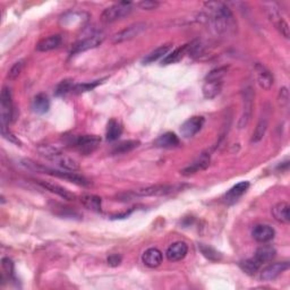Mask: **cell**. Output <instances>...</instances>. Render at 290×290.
Here are the masks:
<instances>
[{
	"label": "cell",
	"mask_w": 290,
	"mask_h": 290,
	"mask_svg": "<svg viewBox=\"0 0 290 290\" xmlns=\"http://www.w3.org/2000/svg\"><path fill=\"white\" fill-rule=\"evenodd\" d=\"M204 13H202L201 16L215 33L225 34L235 27L233 13L226 3L209 1L204 3Z\"/></svg>",
	"instance_id": "obj_1"
},
{
	"label": "cell",
	"mask_w": 290,
	"mask_h": 290,
	"mask_svg": "<svg viewBox=\"0 0 290 290\" xmlns=\"http://www.w3.org/2000/svg\"><path fill=\"white\" fill-rule=\"evenodd\" d=\"M21 166L24 167L25 169H28V170L35 171V172H41V174H47L50 176H53V177H58L60 179H65V181L71 182L73 184H76V185L79 186H87L89 185V182L85 177L76 174L75 171H68V170H57V169H51L42 166V164L36 163L32 160H22Z\"/></svg>",
	"instance_id": "obj_2"
},
{
	"label": "cell",
	"mask_w": 290,
	"mask_h": 290,
	"mask_svg": "<svg viewBox=\"0 0 290 290\" xmlns=\"http://www.w3.org/2000/svg\"><path fill=\"white\" fill-rule=\"evenodd\" d=\"M133 10L131 2L122 1L105 8L101 14V21L105 23H113V22L122 20V18L130 15Z\"/></svg>",
	"instance_id": "obj_3"
},
{
	"label": "cell",
	"mask_w": 290,
	"mask_h": 290,
	"mask_svg": "<svg viewBox=\"0 0 290 290\" xmlns=\"http://www.w3.org/2000/svg\"><path fill=\"white\" fill-rule=\"evenodd\" d=\"M253 108H254V91L251 85H247L243 90V110H241L239 122H238L239 130L247 127V125L251 122Z\"/></svg>",
	"instance_id": "obj_4"
},
{
	"label": "cell",
	"mask_w": 290,
	"mask_h": 290,
	"mask_svg": "<svg viewBox=\"0 0 290 290\" xmlns=\"http://www.w3.org/2000/svg\"><path fill=\"white\" fill-rule=\"evenodd\" d=\"M13 118V101L12 92L9 87H3L0 95V125L2 128H7Z\"/></svg>",
	"instance_id": "obj_5"
},
{
	"label": "cell",
	"mask_w": 290,
	"mask_h": 290,
	"mask_svg": "<svg viewBox=\"0 0 290 290\" xmlns=\"http://www.w3.org/2000/svg\"><path fill=\"white\" fill-rule=\"evenodd\" d=\"M101 138L97 135H82V136L72 137L69 145L74 146L79 152L84 154H89L93 152L98 145L100 144Z\"/></svg>",
	"instance_id": "obj_6"
},
{
	"label": "cell",
	"mask_w": 290,
	"mask_h": 290,
	"mask_svg": "<svg viewBox=\"0 0 290 290\" xmlns=\"http://www.w3.org/2000/svg\"><path fill=\"white\" fill-rule=\"evenodd\" d=\"M148 25L145 23H134L124 28L118 33H116L115 35L112 36V42L113 43H123L126 41H130V40H133L137 38L138 35H141L143 32L146 30Z\"/></svg>",
	"instance_id": "obj_7"
},
{
	"label": "cell",
	"mask_w": 290,
	"mask_h": 290,
	"mask_svg": "<svg viewBox=\"0 0 290 290\" xmlns=\"http://www.w3.org/2000/svg\"><path fill=\"white\" fill-rule=\"evenodd\" d=\"M105 34L101 32L94 33V34L89 35L87 38L80 40V41L76 42L74 46H73L72 49V54L74 53H84V51L90 50V49H94L101 45L102 42L105 41Z\"/></svg>",
	"instance_id": "obj_8"
},
{
	"label": "cell",
	"mask_w": 290,
	"mask_h": 290,
	"mask_svg": "<svg viewBox=\"0 0 290 290\" xmlns=\"http://www.w3.org/2000/svg\"><path fill=\"white\" fill-rule=\"evenodd\" d=\"M289 269V262H277L264 267L261 272V280L272 281Z\"/></svg>",
	"instance_id": "obj_9"
},
{
	"label": "cell",
	"mask_w": 290,
	"mask_h": 290,
	"mask_svg": "<svg viewBox=\"0 0 290 290\" xmlns=\"http://www.w3.org/2000/svg\"><path fill=\"white\" fill-rule=\"evenodd\" d=\"M203 125H204L203 117H200V116L192 117V118L186 120V122L182 125L181 133L183 136L186 138L193 137L194 135H196L202 130Z\"/></svg>",
	"instance_id": "obj_10"
},
{
	"label": "cell",
	"mask_w": 290,
	"mask_h": 290,
	"mask_svg": "<svg viewBox=\"0 0 290 290\" xmlns=\"http://www.w3.org/2000/svg\"><path fill=\"white\" fill-rule=\"evenodd\" d=\"M175 187L170 185H154L144 187V188H139L134 190L133 194L136 196H162L167 194L174 192Z\"/></svg>",
	"instance_id": "obj_11"
},
{
	"label": "cell",
	"mask_w": 290,
	"mask_h": 290,
	"mask_svg": "<svg viewBox=\"0 0 290 290\" xmlns=\"http://www.w3.org/2000/svg\"><path fill=\"white\" fill-rule=\"evenodd\" d=\"M210 164V154L209 153H202L201 156L197 158V159L194 161V162L185 169H183L182 174L184 176H189L193 174H196V172L205 170Z\"/></svg>",
	"instance_id": "obj_12"
},
{
	"label": "cell",
	"mask_w": 290,
	"mask_h": 290,
	"mask_svg": "<svg viewBox=\"0 0 290 290\" xmlns=\"http://www.w3.org/2000/svg\"><path fill=\"white\" fill-rule=\"evenodd\" d=\"M35 182L38 183L40 186L43 187L45 189L49 190V192H51V193H54L56 195L60 196L61 199H64L66 201H74L76 199V196L74 195V194L71 193L66 188H64V187L57 185V184L46 182V181H35Z\"/></svg>",
	"instance_id": "obj_13"
},
{
	"label": "cell",
	"mask_w": 290,
	"mask_h": 290,
	"mask_svg": "<svg viewBox=\"0 0 290 290\" xmlns=\"http://www.w3.org/2000/svg\"><path fill=\"white\" fill-rule=\"evenodd\" d=\"M188 252V247L185 243L183 241H177L170 245L166 252V256L169 261L171 262H177V261L183 260L187 255Z\"/></svg>",
	"instance_id": "obj_14"
},
{
	"label": "cell",
	"mask_w": 290,
	"mask_h": 290,
	"mask_svg": "<svg viewBox=\"0 0 290 290\" xmlns=\"http://www.w3.org/2000/svg\"><path fill=\"white\" fill-rule=\"evenodd\" d=\"M253 237L259 243H267L274 238L275 231L272 227L267 225H258L253 229Z\"/></svg>",
	"instance_id": "obj_15"
},
{
	"label": "cell",
	"mask_w": 290,
	"mask_h": 290,
	"mask_svg": "<svg viewBox=\"0 0 290 290\" xmlns=\"http://www.w3.org/2000/svg\"><path fill=\"white\" fill-rule=\"evenodd\" d=\"M162 253L158 248H149L142 256L143 263L148 267H151V269L160 266L161 263H162Z\"/></svg>",
	"instance_id": "obj_16"
},
{
	"label": "cell",
	"mask_w": 290,
	"mask_h": 290,
	"mask_svg": "<svg viewBox=\"0 0 290 290\" xmlns=\"http://www.w3.org/2000/svg\"><path fill=\"white\" fill-rule=\"evenodd\" d=\"M256 75H258V83L263 90H270L273 85V76L269 69L264 66L258 64L255 66Z\"/></svg>",
	"instance_id": "obj_17"
},
{
	"label": "cell",
	"mask_w": 290,
	"mask_h": 290,
	"mask_svg": "<svg viewBox=\"0 0 290 290\" xmlns=\"http://www.w3.org/2000/svg\"><path fill=\"white\" fill-rule=\"evenodd\" d=\"M248 187H249L248 182H241V183H238L237 185H235L233 188H230L226 194L225 200L227 203L231 204L238 201V199H240V197L246 193V190L248 189Z\"/></svg>",
	"instance_id": "obj_18"
},
{
	"label": "cell",
	"mask_w": 290,
	"mask_h": 290,
	"mask_svg": "<svg viewBox=\"0 0 290 290\" xmlns=\"http://www.w3.org/2000/svg\"><path fill=\"white\" fill-rule=\"evenodd\" d=\"M222 90V82L221 80H205L203 85V95L205 99L211 100L214 99L220 94V92Z\"/></svg>",
	"instance_id": "obj_19"
},
{
	"label": "cell",
	"mask_w": 290,
	"mask_h": 290,
	"mask_svg": "<svg viewBox=\"0 0 290 290\" xmlns=\"http://www.w3.org/2000/svg\"><path fill=\"white\" fill-rule=\"evenodd\" d=\"M273 218L278 222L281 223H289L290 215H289V204L286 202H280V203L275 204L272 209Z\"/></svg>",
	"instance_id": "obj_20"
},
{
	"label": "cell",
	"mask_w": 290,
	"mask_h": 290,
	"mask_svg": "<svg viewBox=\"0 0 290 290\" xmlns=\"http://www.w3.org/2000/svg\"><path fill=\"white\" fill-rule=\"evenodd\" d=\"M49 108H50V101H49V98H48L46 94L40 93L38 95H35L32 102L33 111L35 113H39V115H43V113L49 111Z\"/></svg>",
	"instance_id": "obj_21"
},
{
	"label": "cell",
	"mask_w": 290,
	"mask_h": 290,
	"mask_svg": "<svg viewBox=\"0 0 290 290\" xmlns=\"http://www.w3.org/2000/svg\"><path fill=\"white\" fill-rule=\"evenodd\" d=\"M61 45V36L60 35H50L46 39H42L41 41H39L36 45V50L41 51V53H46V51H50L56 49Z\"/></svg>",
	"instance_id": "obj_22"
},
{
	"label": "cell",
	"mask_w": 290,
	"mask_h": 290,
	"mask_svg": "<svg viewBox=\"0 0 290 290\" xmlns=\"http://www.w3.org/2000/svg\"><path fill=\"white\" fill-rule=\"evenodd\" d=\"M275 254H277V251H275L274 247L270 245H263L258 248L254 258L258 260L261 264H263L272 261L275 258Z\"/></svg>",
	"instance_id": "obj_23"
},
{
	"label": "cell",
	"mask_w": 290,
	"mask_h": 290,
	"mask_svg": "<svg viewBox=\"0 0 290 290\" xmlns=\"http://www.w3.org/2000/svg\"><path fill=\"white\" fill-rule=\"evenodd\" d=\"M156 145L159 148H176L179 145V138L174 133H166L161 135L159 138H157Z\"/></svg>",
	"instance_id": "obj_24"
},
{
	"label": "cell",
	"mask_w": 290,
	"mask_h": 290,
	"mask_svg": "<svg viewBox=\"0 0 290 290\" xmlns=\"http://www.w3.org/2000/svg\"><path fill=\"white\" fill-rule=\"evenodd\" d=\"M122 133H123L122 125L117 122L116 119L109 120V123L107 125V134H105L108 141L110 142L116 141V139H118L120 137Z\"/></svg>",
	"instance_id": "obj_25"
},
{
	"label": "cell",
	"mask_w": 290,
	"mask_h": 290,
	"mask_svg": "<svg viewBox=\"0 0 290 290\" xmlns=\"http://www.w3.org/2000/svg\"><path fill=\"white\" fill-rule=\"evenodd\" d=\"M53 161H56L58 166H59L62 170H68V171H76L79 169V164L75 160H73L72 158L66 157L64 153L59 154V156L54 158Z\"/></svg>",
	"instance_id": "obj_26"
},
{
	"label": "cell",
	"mask_w": 290,
	"mask_h": 290,
	"mask_svg": "<svg viewBox=\"0 0 290 290\" xmlns=\"http://www.w3.org/2000/svg\"><path fill=\"white\" fill-rule=\"evenodd\" d=\"M187 50H188V45H185L183 47L177 48V49H175L171 53L167 54V56L163 58L162 65H170V64H175V62L179 61L184 56H185Z\"/></svg>",
	"instance_id": "obj_27"
},
{
	"label": "cell",
	"mask_w": 290,
	"mask_h": 290,
	"mask_svg": "<svg viewBox=\"0 0 290 290\" xmlns=\"http://www.w3.org/2000/svg\"><path fill=\"white\" fill-rule=\"evenodd\" d=\"M80 202L84 205V208H86L87 210L94 211V212H100L101 211V199L97 195H84L80 199Z\"/></svg>",
	"instance_id": "obj_28"
},
{
	"label": "cell",
	"mask_w": 290,
	"mask_h": 290,
	"mask_svg": "<svg viewBox=\"0 0 290 290\" xmlns=\"http://www.w3.org/2000/svg\"><path fill=\"white\" fill-rule=\"evenodd\" d=\"M169 50H170V46L169 45H164V46L157 48L156 50L152 51L151 53H149L148 56L143 59V62H144V64H151V62L159 60V59H161V58H163L164 56H166Z\"/></svg>",
	"instance_id": "obj_29"
},
{
	"label": "cell",
	"mask_w": 290,
	"mask_h": 290,
	"mask_svg": "<svg viewBox=\"0 0 290 290\" xmlns=\"http://www.w3.org/2000/svg\"><path fill=\"white\" fill-rule=\"evenodd\" d=\"M263 6H264V8H265V12L267 14V16H269L270 21L272 22L273 24L278 23V22L281 20L282 17H281L280 8H279L278 3L270 1V2H264Z\"/></svg>",
	"instance_id": "obj_30"
},
{
	"label": "cell",
	"mask_w": 290,
	"mask_h": 290,
	"mask_svg": "<svg viewBox=\"0 0 290 290\" xmlns=\"http://www.w3.org/2000/svg\"><path fill=\"white\" fill-rule=\"evenodd\" d=\"M267 126H269L267 118L266 117H262V118L260 119L258 126H256V128H255L254 133H253V136H252L253 143H258L264 137V135H265V133H266Z\"/></svg>",
	"instance_id": "obj_31"
},
{
	"label": "cell",
	"mask_w": 290,
	"mask_h": 290,
	"mask_svg": "<svg viewBox=\"0 0 290 290\" xmlns=\"http://www.w3.org/2000/svg\"><path fill=\"white\" fill-rule=\"evenodd\" d=\"M261 265H262V264H261L255 258L245 260L240 263L241 270L245 271V272L247 274H249V275H253V274H255L256 272H258V271L260 270Z\"/></svg>",
	"instance_id": "obj_32"
},
{
	"label": "cell",
	"mask_w": 290,
	"mask_h": 290,
	"mask_svg": "<svg viewBox=\"0 0 290 290\" xmlns=\"http://www.w3.org/2000/svg\"><path fill=\"white\" fill-rule=\"evenodd\" d=\"M138 145H139L138 141H125V142L119 143L118 145H116L112 150V153L113 154H124V153L131 152V151H133L134 149H136Z\"/></svg>",
	"instance_id": "obj_33"
},
{
	"label": "cell",
	"mask_w": 290,
	"mask_h": 290,
	"mask_svg": "<svg viewBox=\"0 0 290 290\" xmlns=\"http://www.w3.org/2000/svg\"><path fill=\"white\" fill-rule=\"evenodd\" d=\"M199 249L201 251L202 254H203L208 260L213 261V262L221 260V254H220L218 251H215L213 247H211V246L205 245V244H200Z\"/></svg>",
	"instance_id": "obj_34"
},
{
	"label": "cell",
	"mask_w": 290,
	"mask_h": 290,
	"mask_svg": "<svg viewBox=\"0 0 290 290\" xmlns=\"http://www.w3.org/2000/svg\"><path fill=\"white\" fill-rule=\"evenodd\" d=\"M99 84H101V80H95V82H91V83L77 84V85H74V87H73L72 92H74V93H83V92H87L95 89Z\"/></svg>",
	"instance_id": "obj_35"
},
{
	"label": "cell",
	"mask_w": 290,
	"mask_h": 290,
	"mask_svg": "<svg viewBox=\"0 0 290 290\" xmlns=\"http://www.w3.org/2000/svg\"><path fill=\"white\" fill-rule=\"evenodd\" d=\"M73 87H74V83H73L72 79H65L57 86L56 89V95L60 97V95H65L68 92L73 91Z\"/></svg>",
	"instance_id": "obj_36"
},
{
	"label": "cell",
	"mask_w": 290,
	"mask_h": 290,
	"mask_svg": "<svg viewBox=\"0 0 290 290\" xmlns=\"http://www.w3.org/2000/svg\"><path fill=\"white\" fill-rule=\"evenodd\" d=\"M228 68L227 67H219L211 71L207 76V80H221L222 77L226 75Z\"/></svg>",
	"instance_id": "obj_37"
},
{
	"label": "cell",
	"mask_w": 290,
	"mask_h": 290,
	"mask_svg": "<svg viewBox=\"0 0 290 290\" xmlns=\"http://www.w3.org/2000/svg\"><path fill=\"white\" fill-rule=\"evenodd\" d=\"M23 67H24V60H20L15 62L12 66V68H10V71L8 72V79H16L20 74L23 71Z\"/></svg>",
	"instance_id": "obj_38"
},
{
	"label": "cell",
	"mask_w": 290,
	"mask_h": 290,
	"mask_svg": "<svg viewBox=\"0 0 290 290\" xmlns=\"http://www.w3.org/2000/svg\"><path fill=\"white\" fill-rule=\"evenodd\" d=\"M275 28H277L278 32L280 33L281 36H284L285 39H289L290 36V31H289V25L287 22H286L284 18H281L280 21L278 22V23L274 24Z\"/></svg>",
	"instance_id": "obj_39"
},
{
	"label": "cell",
	"mask_w": 290,
	"mask_h": 290,
	"mask_svg": "<svg viewBox=\"0 0 290 290\" xmlns=\"http://www.w3.org/2000/svg\"><path fill=\"white\" fill-rule=\"evenodd\" d=\"M160 3L158 1H153V0H143V1L138 2V7L141 9L144 10H152V9H157L159 7Z\"/></svg>",
	"instance_id": "obj_40"
},
{
	"label": "cell",
	"mask_w": 290,
	"mask_h": 290,
	"mask_svg": "<svg viewBox=\"0 0 290 290\" xmlns=\"http://www.w3.org/2000/svg\"><path fill=\"white\" fill-rule=\"evenodd\" d=\"M2 269L8 277H12L14 274V264L9 259H2Z\"/></svg>",
	"instance_id": "obj_41"
},
{
	"label": "cell",
	"mask_w": 290,
	"mask_h": 290,
	"mask_svg": "<svg viewBox=\"0 0 290 290\" xmlns=\"http://www.w3.org/2000/svg\"><path fill=\"white\" fill-rule=\"evenodd\" d=\"M1 135L3 136V138H6L7 141L14 143V144H21L20 139H18L16 136H14V135L9 132L8 128H2Z\"/></svg>",
	"instance_id": "obj_42"
},
{
	"label": "cell",
	"mask_w": 290,
	"mask_h": 290,
	"mask_svg": "<svg viewBox=\"0 0 290 290\" xmlns=\"http://www.w3.org/2000/svg\"><path fill=\"white\" fill-rule=\"evenodd\" d=\"M289 101V92L287 87H282L279 92V102H280L281 105H286Z\"/></svg>",
	"instance_id": "obj_43"
},
{
	"label": "cell",
	"mask_w": 290,
	"mask_h": 290,
	"mask_svg": "<svg viewBox=\"0 0 290 290\" xmlns=\"http://www.w3.org/2000/svg\"><path fill=\"white\" fill-rule=\"evenodd\" d=\"M108 264L110 266H118L120 263H122V256L118 254H112L108 258Z\"/></svg>",
	"instance_id": "obj_44"
}]
</instances>
